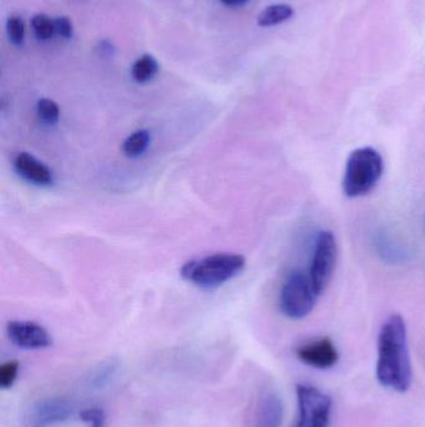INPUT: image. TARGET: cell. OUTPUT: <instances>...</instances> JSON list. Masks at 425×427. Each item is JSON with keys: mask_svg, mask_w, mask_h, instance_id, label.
<instances>
[{"mask_svg": "<svg viewBox=\"0 0 425 427\" xmlns=\"http://www.w3.org/2000/svg\"><path fill=\"white\" fill-rule=\"evenodd\" d=\"M377 379L386 388L406 393L412 385V362L404 319L393 314L380 327L378 335Z\"/></svg>", "mask_w": 425, "mask_h": 427, "instance_id": "6da1fadb", "label": "cell"}, {"mask_svg": "<svg viewBox=\"0 0 425 427\" xmlns=\"http://www.w3.org/2000/svg\"><path fill=\"white\" fill-rule=\"evenodd\" d=\"M384 163L378 150L358 147L347 159L342 189L347 198H360L371 193L383 176Z\"/></svg>", "mask_w": 425, "mask_h": 427, "instance_id": "7a4b0ae2", "label": "cell"}, {"mask_svg": "<svg viewBox=\"0 0 425 427\" xmlns=\"http://www.w3.org/2000/svg\"><path fill=\"white\" fill-rule=\"evenodd\" d=\"M245 267L242 255L222 253L188 261L181 267V276L195 287L210 290L236 278Z\"/></svg>", "mask_w": 425, "mask_h": 427, "instance_id": "3957f363", "label": "cell"}, {"mask_svg": "<svg viewBox=\"0 0 425 427\" xmlns=\"http://www.w3.org/2000/svg\"><path fill=\"white\" fill-rule=\"evenodd\" d=\"M317 296L309 275L301 270H294L287 276L281 289V313L291 320H302L312 313Z\"/></svg>", "mask_w": 425, "mask_h": 427, "instance_id": "277c9868", "label": "cell"}, {"mask_svg": "<svg viewBox=\"0 0 425 427\" xmlns=\"http://www.w3.org/2000/svg\"><path fill=\"white\" fill-rule=\"evenodd\" d=\"M338 258L337 239L329 230H323L317 235L313 247L312 260L309 267V279L316 294L322 295L329 281L332 280Z\"/></svg>", "mask_w": 425, "mask_h": 427, "instance_id": "5b68a950", "label": "cell"}, {"mask_svg": "<svg viewBox=\"0 0 425 427\" xmlns=\"http://www.w3.org/2000/svg\"><path fill=\"white\" fill-rule=\"evenodd\" d=\"M298 420L294 427H328L332 399L317 387L299 384L296 387Z\"/></svg>", "mask_w": 425, "mask_h": 427, "instance_id": "8992f818", "label": "cell"}, {"mask_svg": "<svg viewBox=\"0 0 425 427\" xmlns=\"http://www.w3.org/2000/svg\"><path fill=\"white\" fill-rule=\"evenodd\" d=\"M73 406L61 399H45L38 401L28 410L25 427H54L64 424L73 417Z\"/></svg>", "mask_w": 425, "mask_h": 427, "instance_id": "52a82bcc", "label": "cell"}, {"mask_svg": "<svg viewBox=\"0 0 425 427\" xmlns=\"http://www.w3.org/2000/svg\"><path fill=\"white\" fill-rule=\"evenodd\" d=\"M9 340L24 350H41L53 345L47 329L34 321H10L7 325Z\"/></svg>", "mask_w": 425, "mask_h": 427, "instance_id": "ba28073f", "label": "cell"}, {"mask_svg": "<svg viewBox=\"0 0 425 427\" xmlns=\"http://www.w3.org/2000/svg\"><path fill=\"white\" fill-rule=\"evenodd\" d=\"M296 356L307 366L318 370L332 368L339 360L337 346L329 337H320L299 345L296 348Z\"/></svg>", "mask_w": 425, "mask_h": 427, "instance_id": "9c48e42d", "label": "cell"}, {"mask_svg": "<svg viewBox=\"0 0 425 427\" xmlns=\"http://www.w3.org/2000/svg\"><path fill=\"white\" fill-rule=\"evenodd\" d=\"M285 415L283 401L274 390L259 395L253 414L252 427H281Z\"/></svg>", "mask_w": 425, "mask_h": 427, "instance_id": "30bf717a", "label": "cell"}, {"mask_svg": "<svg viewBox=\"0 0 425 427\" xmlns=\"http://www.w3.org/2000/svg\"><path fill=\"white\" fill-rule=\"evenodd\" d=\"M14 170L21 179L36 185V187H50L53 185V170L36 159L29 153H20L13 161Z\"/></svg>", "mask_w": 425, "mask_h": 427, "instance_id": "8fae6325", "label": "cell"}, {"mask_svg": "<svg viewBox=\"0 0 425 427\" xmlns=\"http://www.w3.org/2000/svg\"><path fill=\"white\" fill-rule=\"evenodd\" d=\"M375 247L378 255L382 256L383 260L391 264H398L402 261H406V250H403L398 242L393 240L386 233H379L375 239Z\"/></svg>", "mask_w": 425, "mask_h": 427, "instance_id": "7c38bea8", "label": "cell"}, {"mask_svg": "<svg viewBox=\"0 0 425 427\" xmlns=\"http://www.w3.org/2000/svg\"><path fill=\"white\" fill-rule=\"evenodd\" d=\"M160 70L159 61L150 54L141 55L131 67V76L138 84H146L153 81Z\"/></svg>", "mask_w": 425, "mask_h": 427, "instance_id": "4fadbf2b", "label": "cell"}, {"mask_svg": "<svg viewBox=\"0 0 425 427\" xmlns=\"http://www.w3.org/2000/svg\"><path fill=\"white\" fill-rule=\"evenodd\" d=\"M119 370V362L116 360H107L94 368L87 377V386L91 390H102L107 387Z\"/></svg>", "mask_w": 425, "mask_h": 427, "instance_id": "5bb4252c", "label": "cell"}, {"mask_svg": "<svg viewBox=\"0 0 425 427\" xmlns=\"http://www.w3.org/2000/svg\"><path fill=\"white\" fill-rule=\"evenodd\" d=\"M294 14V10L288 4H273L267 7L257 18V24L259 27L270 28L282 24L290 21Z\"/></svg>", "mask_w": 425, "mask_h": 427, "instance_id": "9a60e30c", "label": "cell"}, {"mask_svg": "<svg viewBox=\"0 0 425 427\" xmlns=\"http://www.w3.org/2000/svg\"><path fill=\"white\" fill-rule=\"evenodd\" d=\"M151 135L146 129L136 130L133 134L127 136L124 144H122V152L127 155V158H139L142 154L145 153L147 147L150 145Z\"/></svg>", "mask_w": 425, "mask_h": 427, "instance_id": "2e32d148", "label": "cell"}, {"mask_svg": "<svg viewBox=\"0 0 425 427\" xmlns=\"http://www.w3.org/2000/svg\"><path fill=\"white\" fill-rule=\"evenodd\" d=\"M32 28H33L34 35L39 41H49L53 38L55 30V21L47 17L45 14H36L32 18Z\"/></svg>", "mask_w": 425, "mask_h": 427, "instance_id": "e0dca14e", "label": "cell"}, {"mask_svg": "<svg viewBox=\"0 0 425 427\" xmlns=\"http://www.w3.org/2000/svg\"><path fill=\"white\" fill-rule=\"evenodd\" d=\"M36 113H38L40 121L49 127H53L59 121V107L52 99H47V98L40 99L36 104Z\"/></svg>", "mask_w": 425, "mask_h": 427, "instance_id": "ac0fdd59", "label": "cell"}, {"mask_svg": "<svg viewBox=\"0 0 425 427\" xmlns=\"http://www.w3.org/2000/svg\"><path fill=\"white\" fill-rule=\"evenodd\" d=\"M9 41L15 47H21L25 41V24L19 15H10L7 21Z\"/></svg>", "mask_w": 425, "mask_h": 427, "instance_id": "d6986e66", "label": "cell"}, {"mask_svg": "<svg viewBox=\"0 0 425 427\" xmlns=\"http://www.w3.org/2000/svg\"><path fill=\"white\" fill-rule=\"evenodd\" d=\"M19 362L17 360L7 361L0 366V387L3 390L13 387L19 374Z\"/></svg>", "mask_w": 425, "mask_h": 427, "instance_id": "ffe728a7", "label": "cell"}, {"mask_svg": "<svg viewBox=\"0 0 425 427\" xmlns=\"http://www.w3.org/2000/svg\"><path fill=\"white\" fill-rule=\"evenodd\" d=\"M80 420L85 422L87 427H105L107 415L100 407H89L80 413Z\"/></svg>", "mask_w": 425, "mask_h": 427, "instance_id": "44dd1931", "label": "cell"}, {"mask_svg": "<svg viewBox=\"0 0 425 427\" xmlns=\"http://www.w3.org/2000/svg\"><path fill=\"white\" fill-rule=\"evenodd\" d=\"M55 21V30L58 35H60L63 39H72L74 35L73 21L65 15H61L54 19Z\"/></svg>", "mask_w": 425, "mask_h": 427, "instance_id": "7402d4cb", "label": "cell"}, {"mask_svg": "<svg viewBox=\"0 0 425 427\" xmlns=\"http://www.w3.org/2000/svg\"><path fill=\"white\" fill-rule=\"evenodd\" d=\"M113 48L111 45V43L107 41H102L100 43V53L107 54V55H110V54L113 53Z\"/></svg>", "mask_w": 425, "mask_h": 427, "instance_id": "603a6c76", "label": "cell"}, {"mask_svg": "<svg viewBox=\"0 0 425 427\" xmlns=\"http://www.w3.org/2000/svg\"><path fill=\"white\" fill-rule=\"evenodd\" d=\"M219 1L227 7H241V6L246 4L248 0H219Z\"/></svg>", "mask_w": 425, "mask_h": 427, "instance_id": "cb8c5ba5", "label": "cell"}]
</instances>
